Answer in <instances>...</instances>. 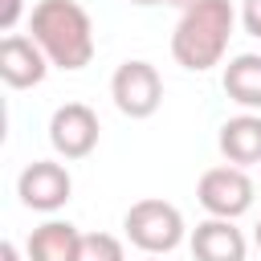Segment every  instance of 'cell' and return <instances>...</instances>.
Here are the masks:
<instances>
[{
	"mask_svg": "<svg viewBox=\"0 0 261 261\" xmlns=\"http://www.w3.org/2000/svg\"><path fill=\"white\" fill-rule=\"evenodd\" d=\"M16 196L24 208L33 212H57L69 204L73 196V175L57 163V159H33L20 175H16Z\"/></svg>",
	"mask_w": 261,
	"mask_h": 261,
	"instance_id": "obj_6",
	"label": "cell"
},
{
	"mask_svg": "<svg viewBox=\"0 0 261 261\" xmlns=\"http://www.w3.org/2000/svg\"><path fill=\"white\" fill-rule=\"evenodd\" d=\"M29 37L57 69H86L94 57V24L77 0H41L29 16Z\"/></svg>",
	"mask_w": 261,
	"mask_h": 261,
	"instance_id": "obj_2",
	"label": "cell"
},
{
	"mask_svg": "<svg viewBox=\"0 0 261 261\" xmlns=\"http://www.w3.org/2000/svg\"><path fill=\"white\" fill-rule=\"evenodd\" d=\"M45 73H49V57L41 53V45L33 37L8 33L0 41V77L8 90H33L45 82Z\"/></svg>",
	"mask_w": 261,
	"mask_h": 261,
	"instance_id": "obj_8",
	"label": "cell"
},
{
	"mask_svg": "<svg viewBox=\"0 0 261 261\" xmlns=\"http://www.w3.org/2000/svg\"><path fill=\"white\" fill-rule=\"evenodd\" d=\"M122 232H126V241H130L135 249H143L147 257H159V253L179 249L188 228H184V212H179L175 204L147 196V200H135V204L126 208Z\"/></svg>",
	"mask_w": 261,
	"mask_h": 261,
	"instance_id": "obj_3",
	"label": "cell"
},
{
	"mask_svg": "<svg viewBox=\"0 0 261 261\" xmlns=\"http://www.w3.org/2000/svg\"><path fill=\"white\" fill-rule=\"evenodd\" d=\"M77 245H82V232L77 224L69 220H45L41 228L29 232V261H77Z\"/></svg>",
	"mask_w": 261,
	"mask_h": 261,
	"instance_id": "obj_11",
	"label": "cell"
},
{
	"mask_svg": "<svg viewBox=\"0 0 261 261\" xmlns=\"http://www.w3.org/2000/svg\"><path fill=\"white\" fill-rule=\"evenodd\" d=\"M192 257L196 261H245L249 257V241L232 220L208 216L192 228Z\"/></svg>",
	"mask_w": 261,
	"mask_h": 261,
	"instance_id": "obj_9",
	"label": "cell"
},
{
	"mask_svg": "<svg viewBox=\"0 0 261 261\" xmlns=\"http://www.w3.org/2000/svg\"><path fill=\"white\" fill-rule=\"evenodd\" d=\"M241 24L249 37L261 41V0H241Z\"/></svg>",
	"mask_w": 261,
	"mask_h": 261,
	"instance_id": "obj_14",
	"label": "cell"
},
{
	"mask_svg": "<svg viewBox=\"0 0 261 261\" xmlns=\"http://www.w3.org/2000/svg\"><path fill=\"white\" fill-rule=\"evenodd\" d=\"M216 147L220 155L232 163V167H249V163H261V114L245 110L237 118H228L216 135Z\"/></svg>",
	"mask_w": 261,
	"mask_h": 261,
	"instance_id": "obj_10",
	"label": "cell"
},
{
	"mask_svg": "<svg viewBox=\"0 0 261 261\" xmlns=\"http://www.w3.org/2000/svg\"><path fill=\"white\" fill-rule=\"evenodd\" d=\"M98 114L86 102H65L49 118V143L61 159H86L98 147Z\"/></svg>",
	"mask_w": 261,
	"mask_h": 261,
	"instance_id": "obj_7",
	"label": "cell"
},
{
	"mask_svg": "<svg viewBox=\"0 0 261 261\" xmlns=\"http://www.w3.org/2000/svg\"><path fill=\"white\" fill-rule=\"evenodd\" d=\"M224 94L245 106V110H261V53H237L228 65H224V77H220Z\"/></svg>",
	"mask_w": 261,
	"mask_h": 261,
	"instance_id": "obj_12",
	"label": "cell"
},
{
	"mask_svg": "<svg viewBox=\"0 0 261 261\" xmlns=\"http://www.w3.org/2000/svg\"><path fill=\"white\" fill-rule=\"evenodd\" d=\"M77 261H126V249L114 232H82Z\"/></svg>",
	"mask_w": 261,
	"mask_h": 261,
	"instance_id": "obj_13",
	"label": "cell"
},
{
	"mask_svg": "<svg viewBox=\"0 0 261 261\" xmlns=\"http://www.w3.org/2000/svg\"><path fill=\"white\" fill-rule=\"evenodd\" d=\"M0 261H20V253H16V245H12V241H4V245H0Z\"/></svg>",
	"mask_w": 261,
	"mask_h": 261,
	"instance_id": "obj_15",
	"label": "cell"
},
{
	"mask_svg": "<svg viewBox=\"0 0 261 261\" xmlns=\"http://www.w3.org/2000/svg\"><path fill=\"white\" fill-rule=\"evenodd\" d=\"M110 98L126 118H151L163 106V77L151 61H122L110 77Z\"/></svg>",
	"mask_w": 261,
	"mask_h": 261,
	"instance_id": "obj_5",
	"label": "cell"
},
{
	"mask_svg": "<svg viewBox=\"0 0 261 261\" xmlns=\"http://www.w3.org/2000/svg\"><path fill=\"white\" fill-rule=\"evenodd\" d=\"M253 245L261 249V220H257V228H253Z\"/></svg>",
	"mask_w": 261,
	"mask_h": 261,
	"instance_id": "obj_17",
	"label": "cell"
},
{
	"mask_svg": "<svg viewBox=\"0 0 261 261\" xmlns=\"http://www.w3.org/2000/svg\"><path fill=\"white\" fill-rule=\"evenodd\" d=\"M232 24H237L232 0H192L179 12L175 33H171V57H175V65H184L192 73H204V69L220 65L224 53H228Z\"/></svg>",
	"mask_w": 261,
	"mask_h": 261,
	"instance_id": "obj_1",
	"label": "cell"
},
{
	"mask_svg": "<svg viewBox=\"0 0 261 261\" xmlns=\"http://www.w3.org/2000/svg\"><path fill=\"white\" fill-rule=\"evenodd\" d=\"M130 4H139V8H151V4H179V8H188L192 0H130Z\"/></svg>",
	"mask_w": 261,
	"mask_h": 261,
	"instance_id": "obj_16",
	"label": "cell"
},
{
	"mask_svg": "<svg viewBox=\"0 0 261 261\" xmlns=\"http://www.w3.org/2000/svg\"><path fill=\"white\" fill-rule=\"evenodd\" d=\"M196 200L208 216H220V220H237L253 208L257 200V184L249 179L245 167H232V163H220V167H208L196 184Z\"/></svg>",
	"mask_w": 261,
	"mask_h": 261,
	"instance_id": "obj_4",
	"label": "cell"
}]
</instances>
